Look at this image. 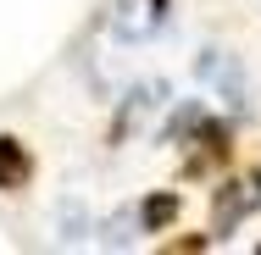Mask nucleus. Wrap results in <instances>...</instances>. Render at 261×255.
<instances>
[{
  "mask_svg": "<svg viewBox=\"0 0 261 255\" xmlns=\"http://www.w3.org/2000/svg\"><path fill=\"white\" fill-rule=\"evenodd\" d=\"M256 205H261V172L233 178V183H222V189H217V200H211V228H217V233H233Z\"/></svg>",
  "mask_w": 261,
  "mask_h": 255,
  "instance_id": "obj_1",
  "label": "nucleus"
},
{
  "mask_svg": "<svg viewBox=\"0 0 261 255\" xmlns=\"http://www.w3.org/2000/svg\"><path fill=\"white\" fill-rule=\"evenodd\" d=\"M34 178V155L22 150V139L0 133V189H22Z\"/></svg>",
  "mask_w": 261,
  "mask_h": 255,
  "instance_id": "obj_2",
  "label": "nucleus"
},
{
  "mask_svg": "<svg viewBox=\"0 0 261 255\" xmlns=\"http://www.w3.org/2000/svg\"><path fill=\"white\" fill-rule=\"evenodd\" d=\"M200 145H206V150L189 161V172H206V166H217V161H228V133H222L217 122H206V128H200Z\"/></svg>",
  "mask_w": 261,
  "mask_h": 255,
  "instance_id": "obj_3",
  "label": "nucleus"
},
{
  "mask_svg": "<svg viewBox=\"0 0 261 255\" xmlns=\"http://www.w3.org/2000/svg\"><path fill=\"white\" fill-rule=\"evenodd\" d=\"M139 216H145V228H150V233H161V228L178 216V194H150V200L139 205Z\"/></svg>",
  "mask_w": 261,
  "mask_h": 255,
  "instance_id": "obj_4",
  "label": "nucleus"
}]
</instances>
